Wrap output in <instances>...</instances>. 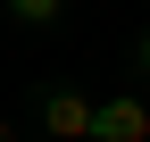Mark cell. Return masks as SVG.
Segmentation results:
<instances>
[{
    "label": "cell",
    "instance_id": "3957f363",
    "mask_svg": "<svg viewBox=\"0 0 150 142\" xmlns=\"http://www.w3.org/2000/svg\"><path fill=\"white\" fill-rule=\"evenodd\" d=\"M59 9H67V0H8V17H17V25H50Z\"/></svg>",
    "mask_w": 150,
    "mask_h": 142
},
{
    "label": "cell",
    "instance_id": "7a4b0ae2",
    "mask_svg": "<svg viewBox=\"0 0 150 142\" xmlns=\"http://www.w3.org/2000/svg\"><path fill=\"white\" fill-rule=\"evenodd\" d=\"M92 142H150V100H134V92L100 100V117H92Z\"/></svg>",
    "mask_w": 150,
    "mask_h": 142
},
{
    "label": "cell",
    "instance_id": "5b68a950",
    "mask_svg": "<svg viewBox=\"0 0 150 142\" xmlns=\"http://www.w3.org/2000/svg\"><path fill=\"white\" fill-rule=\"evenodd\" d=\"M0 142H17V126H8V117H0Z\"/></svg>",
    "mask_w": 150,
    "mask_h": 142
},
{
    "label": "cell",
    "instance_id": "277c9868",
    "mask_svg": "<svg viewBox=\"0 0 150 142\" xmlns=\"http://www.w3.org/2000/svg\"><path fill=\"white\" fill-rule=\"evenodd\" d=\"M134 67H142V84H150V25L134 33Z\"/></svg>",
    "mask_w": 150,
    "mask_h": 142
},
{
    "label": "cell",
    "instance_id": "6da1fadb",
    "mask_svg": "<svg viewBox=\"0 0 150 142\" xmlns=\"http://www.w3.org/2000/svg\"><path fill=\"white\" fill-rule=\"evenodd\" d=\"M92 117H100V100H83L75 84H50L42 92V134L50 142H92Z\"/></svg>",
    "mask_w": 150,
    "mask_h": 142
}]
</instances>
